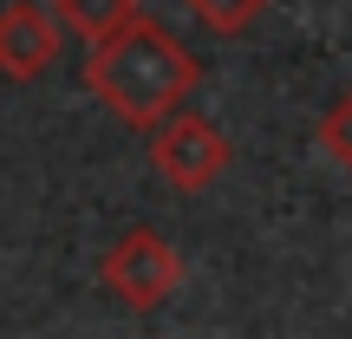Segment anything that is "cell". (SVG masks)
<instances>
[{
    "label": "cell",
    "mask_w": 352,
    "mask_h": 339,
    "mask_svg": "<svg viewBox=\"0 0 352 339\" xmlns=\"http://www.w3.org/2000/svg\"><path fill=\"white\" fill-rule=\"evenodd\" d=\"M196 78H202V65L189 59L157 20H144V13L131 26H118L111 39H98L91 59H85L91 98H104L138 131H157L164 118H176L189 105V91H196Z\"/></svg>",
    "instance_id": "obj_1"
},
{
    "label": "cell",
    "mask_w": 352,
    "mask_h": 339,
    "mask_svg": "<svg viewBox=\"0 0 352 339\" xmlns=\"http://www.w3.org/2000/svg\"><path fill=\"white\" fill-rule=\"evenodd\" d=\"M98 281L131 307V314H151V307H164L170 294L183 287V261H176V248L157 235V228H131V235H118L111 248H104Z\"/></svg>",
    "instance_id": "obj_2"
},
{
    "label": "cell",
    "mask_w": 352,
    "mask_h": 339,
    "mask_svg": "<svg viewBox=\"0 0 352 339\" xmlns=\"http://www.w3.org/2000/svg\"><path fill=\"white\" fill-rule=\"evenodd\" d=\"M151 170L164 176L170 189H209L215 176L228 170V138L209 124V118H196V111H176L164 118V124L151 131Z\"/></svg>",
    "instance_id": "obj_3"
},
{
    "label": "cell",
    "mask_w": 352,
    "mask_h": 339,
    "mask_svg": "<svg viewBox=\"0 0 352 339\" xmlns=\"http://www.w3.org/2000/svg\"><path fill=\"white\" fill-rule=\"evenodd\" d=\"M65 46V20L59 7H39V0H13L0 13V72L7 78H39Z\"/></svg>",
    "instance_id": "obj_4"
},
{
    "label": "cell",
    "mask_w": 352,
    "mask_h": 339,
    "mask_svg": "<svg viewBox=\"0 0 352 339\" xmlns=\"http://www.w3.org/2000/svg\"><path fill=\"white\" fill-rule=\"evenodd\" d=\"M59 20H65V33H78V39H111L118 26H131L138 20V0H59Z\"/></svg>",
    "instance_id": "obj_5"
},
{
    "label": "cell",
    "mask_w": 352,
    "mask_h": 339,
    "mask_svg": "<svg viewBox=\"0 0 352 339\" xmlns=\"http://www.w3.org/2000/svg\"><path fill=\"white\" fill-rule=\"evenodd\" d=\"M314 144L333 157L346 176H352V91H340V98L320 111V124H314Z\"/></svg>",
    "instance_id": "obj_6"
},
{
    "label": "cell",
    "mask_w": 352,
    "mask_h": 339,
    "mask_svg": "<svg viewBox=\"0 0 352 339\" xmlns=\"http://www.w3.org/2000/svg\"><path fill=\"white\" fill-rule=\"evenodd\" d=\"M189 13H196L202 26H209V33H248L254 20H261L267 7H274V0H183Z\"/></svg>",
    "instance_id": "obj_7"
}]
</instances>
